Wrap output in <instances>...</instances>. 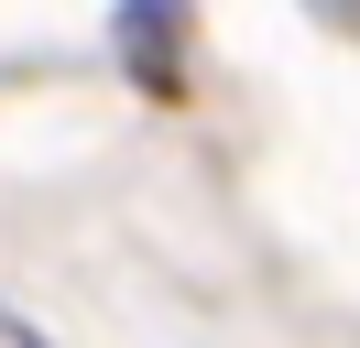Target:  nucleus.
<instances>
[{
    "instance_id": "nucleus-1",
    "label": "nucleus",
    "mask_w": 360,
    "mask_h": 348,
    "mask_svg": "<svg viewBox=\"0 0 360 348\" xmlns=\"http://www.w3.org/2000/svg\"><path fill=\"white\" fill-rule=\"evenodd\" d=\"M0 348H44V337H33V326H11V316H0Z\"/></svg>"
}]
</instances>
